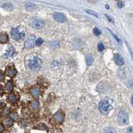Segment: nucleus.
<instances>
[{
    "label": "nucleus",
    "mask_w": 133,
    "mask_h": 133,
    "mask_svg": "<svg viewBox=\"0 0 133 133\" xmlns=\"http://www.w3.org/2000/svg\"><path fill=\"white\" fill-rule=\"evenodd\" d=\"M26 64L28 68L33 71L39 70L42 66V60L38 56H32L28 58Z\"/></svg>",
    "instance_id": "obj_1"
},
{
    "label": "nucleus",
    "mask_w": 133,
    "mask_h": 133,
    "mask_svg": "<svg viewBox=\"0 0 133 133\" xmlns=\"http://www.w3.org/2000/svg\"><path fill=\"white\" fill-rule=\"evenodd\" d=\"M11 36L14 40H20L25 36V30L23 27H16L11 29Z\"/></svg>",
    "instance_id": "obj_2"
},
{
    "label": "nucleus",
    "mask_w": 133,
    "mask_h": 133,
    "mask_svg": "<svg viewBox=\"0 0 133 133\" xmlns=\"http://www.w3.org/2000/svg\"><path fill=\"white\" fill-rule=\"evenodd\" d=\"M98 109L101 113L104 114H108L112 109V106L109 101L106 99H104L100 101L98 105Z\"/></svg>",
    "instance_id": "obj_3"
},
{
    "label": "nucleus",
    "mask_w": 133,
    "mask_h": 133,
    "mask_svg": "<svg viewBox=\"0 0 133 133\" xmlns=\"http://www.w3.org/2000/svg\"><path fill=\"white\" fill-rule=\"evenodd\" d=\"M29 24L32 27L35 29H41L44 26V21L43 19L38 18H32L29 21Z\"/></svg>",
    "instance_id": "obj_4"
},
{
    "label": "nucleus",
    "mask_w": 133,
    "mask_h": 133,
    "mask_svg": "<svg viewBox=\"0 0 133 133\" xmlns=\"http://www.w3.org/2000/svg\"><path fill=\"white\" fill-rule=\"evenodd\" d=\"M118 121L120 124H127L129 122L128 113L125 110H121L118 116Z\"/></svg>",
    "instance_id": "obj_5"
},
{
    "label": "nucleus",
    "mask_w": 133,
    "mask_h": 133,
    "mask_svg": "<svg viewBox=\"0 0 133 133\" xmlns=\"http://www.w3.org/2000/svg\"><path fill=\"white\" fill-rule=\"evenodd\" d=\"M35 42V36L34 35H29L28 38L25 42V48H32L34 46Z\"/></svg>",
    "instance_id": "obj_6"
},
{
    "label": "nucleus",
    "mask_w": 133,
    "mask_h": 133,
    "mask_svg": "<svg viewBox=\"0 0 133 133\" xmlns=\"http://www.w3.org/2000/svg\"><path fill=\"white\" fill-rule=\"evenodd\" d=\"M54 18L56 21L60 23H64L66 20V16L63 13H58V12H56L54 13Z\"/></svg>",
    "instance_id": "obj_7"
},
{
    "label": "nucleus",
    "mask_w": 133,
    "mask_h": 133,
    "mask_svg": "<svg viewBox=\"0 0 133 133\" xmlns=\"http://www.w3.org/2000/svg\"><path fill=\"white\" fill-rule=\"evenodd\" d=\"M54 118L58 123H62L64 120V114L62 111L60 110L54 114Z\"/></svg>",
    "instance_id": "obj_8"
},
{
    "label": "nucleus",
    "mask_w": 133,
    "mask_h": 133,
    "mask_svg": "<svg viewBox=\"0 0 133 133\" xmlns=\"http://www.w3.org/2000/svg\"><path fill=\"white\" fill-rule=\"evenodd\" d=\"M5 74H6L7 76H10V77H14L16 75V74H17V72H16V70L14 68V66H11L7 68Z\"/></svg>",
    "instance_id": "obj_9"
},
{
    "label": "nucleus",
    "mask_w": 133,
    "mask_h": 133,
    "mask_svg": "<svg viewBox=\"0 0 133 133\" xmlns=\"http://www.w3.org/2000/svg\"><path fill=\"white\" fill-rule=\"evenodd\" d=\"M15 53H16V51H15L14 48L12 46H10V48H9V49L8 50V51H6V53L4 55V58H11V57H13V56H14Z\"/></svg>",
    "instance_id": "obj_10"
},
{
    "label": "nucleus",
    "mask_w": 133,
    "mask_h": 133,
    "mask_svg": "<svg viewBox=\"0 0 133 133\" xmlns=\"http://www.w3.org/2000/svg\"><path fill=\"white\" fill-rule=\"evenodd\" d=\"M114 61L116 64L119 66H122L124 64V60L122 59V56H120L119 54H116L114 55Z\"/></svg>",
    "instance_id": "obj_11"
},
{
    "label": "nucleus",
    "mask_w": 133,
    "mask_h": 133,
    "mask_svg": "<svg viewBox=\"0 0 133 133\" xmlns=\"http://www.w3.org/2000/svg\"><path fill=\"white\" fill-rule=\"evenodd\" d=\"M8 41V35L6 33L2 32L0 34V43H5Z\"/></svg>",
    "instance_id": "obj_12"
},
{
    "label": "nucleus",
    "mask_w": 133,
    "mask_h": 133,
    "mask_svg": "<svg viewBox=\"0 0 133 133\" xmlns=\"http://www.w3.org/2000/svg\"><path fill=\"white\" fill-rule=\"evenodd\" d=\"M40 90L38 88H34L32 90V94L34 98H38L39 96H40Z\"/></svg>",
    "instance_id": "obj_13"
},
{
    "label": "nucleus",
    "mask_w": 133,
    "mask_h": 133,
    "mask_svg": "<svg viewBox=\"0 0 133 133\" xmlns=\"http://www.w3.org/2000/svg\"><path fill=\"white\" fill-rule=\"evenodd\" d=\"M86 60L87 65H88V66H91L94 61L93 56H92V54H88L86 56Z\"/></svg>",
    "instance_id": "obj_14"
},
{
    "label": "nucleus",
    "mask_w": 133,
    "mask_h": 133,
    "mask_svg": "<svg viewBox=\"0 0 133 133\" xmlns=\"http://www.w3.org/2000/svg\"><path fill=\"white\" fill-rule=\"evenodd\" d=\"M13 82H11V81H9V82L6 84V85H5V89H6L8 91L11 92V90H13Z\"/></svg>",
    "instance_id": "obj_15"
},
{
    "label": "nucleus",
    "mask_w": 133,
    "mask_h": 133,
    "mask_svg": "<svg viewBox=\"0 0 133 133\" xmlns=\"http://www.w3.org/2000/svg\"><path fill=\"white\" fill-rule=\"evenodd\" d=\"M8 100H9V101L10 102L15 103L17 101V97H16V96L14 94H10L9 96H8Z\"/></svg>",
    "instance_id": "obj_16"
},
{
    "label": "nucleus",
    "mask_w": 133,
    "mask_h": 133,
    "mask_svg": "<svg viewBox=\"0 0 133 133\" xmlns=\"http://www.w3.org/2000/svg\"><path fill=\"white\" fill-rule=\"evenodd\" d=\"M2 7H3L5 10H8V11H10V10H11L13 9V5H12V4L10 3H4Z\"/></svg>",
    "instance_id": "obj_17"
},
{
    "label": "nucleus",
    "mask_w": 133,
    "mask_h": 133,
    "mask_svg": "<svg viewBox=\"0 0 133 133\" xmlns=\"http://www.w3.org/2000/svg\"><path fill=\"white\" fill-rule=\"evenodd\" d=\"M35 8H36V7H35V5L34 4V3H27L26 4V8L28 10H34Z\"/></svg>",
    "instance_id": "obj_18"
},
{
    "label": "nucleus",
    "mask_w": 133,
    "mask_h": 133,
    "mask_svg": "<svg viewBox=\"0 0 133 133\" xmlns=\"http://www.w3.org/2000/svg\"><path fill=\"white\" fill-rule=\"evenodd\" d=\"M104 133H116V132L114 128L111 127H107L104 129Z\"/></svg>",
    "instance_id": "obj_19"
},
{
    "label": "nucleus",
    "mask_w": 133,
    "mask_h": 133,
    "mask_svg": "<svg viewBox=\"0 0 133 133\" xmlns=\"http://www.w3.org/2000/svg\"><path fill=\"white\" fill-rule=\"evenodd\" d=\"M93 33L95 35H97V36H98V35H100V34H101L102 32L99 28H98V27H94L93 29Z\"/></svg>",
    "instance_id": "obj_20"
},
{
    "label": "nucleus",
    "mask_w": 133,
    "mask_h": 133,
    "mask_svg": "<svg viewBox=\"0 0 133 133\" xmlns=\"http://www.w3.org/2000/svg\"><path fill=\"white\" fill-rule=\"evenodd\" d=\"M3 124L8 127H10L12 125V120L11 119H6V120H3Z\"/></svg>",
    "instance_id": "obj_21"
},
{
    "label": "nucleus",
    "mask_w": 133,
    "mask_h": 133,
    "mask_svg": "<svg viewBox=\"0 0 133 133\" xmlns=\"http://www.w3.org/2000/svg\"><path fill=\"white\" fill-rule=\"evenodd\" d=\"M18 119V114H17V113L13 112V113H11V114H10V119H11V120H16Z\"/></svg>",
    "instance_id": "obj_22"
},
{
    "label": "nucleus",
    "mask_w": 133,
    "mask_h": 133,
    "mask_svg": "<svg viewBox=\"0 0 133 133\" xmlns=\"http://www.w3.org/2000/svg\"><path fill=\"white\" fill-rule=\"evenodd\" d=\"M32 106L34 109H38L39 107H40V104H39L38 102H33L32 104Z\"/></svg>",
    "instance_id": "obj_23"
},
{
    "label": "nucleus",
    "mask_w": 133,
    "mask_h": 133,
    "mask_svg": "<svg viewBox=\"0 0 133 133\" xmlns=\"http://www.w3.org/2000/svg\"><path fill=\"white\" fill-rule=\"evenodd\" d=\"M43 41L42 38H38L37 40H36V41H35V45L40 46H41L42 43H43Z\"/></svg>",
    "instance_id": "obj_24"
},
{
    "label": "nucleus",
    "mask_w": 133,
    "mask_h": 133,
    "mask_svg": "<svg viewBox=\"0 0 133 133\" xmlns=\"http://www.w3.org/2000/svg\"><path fill=\"white\" fill-rule=\"evenodd\" d=\"M98 49L99 51H103L104 50V46L102 43H99L98 44Z\"/></svg>",
    "instance_id": "obj_25"
},
{
    "label": "nucleus",
    "mask_w": 133,
    "mask_h": 133,
    "mask_svg": "<svg viewBox=\"0 0 133 133\" xmlns=\"http://www.w3.org/2000/svg\"><path fill=\"white\" fill-rule=\"evenodd\" d=\"M86 12H87V13H89V14H91V15H92V16H95L96 18H98V15L96 14V13H95V12H94L93 11H91V10H87Z\"/></svg>",
    "instance_id": "obj_26"
},
{
    "label": "nucleus",
    "mask_w": 133,
    "mask_h": 133,
    "mask_svg": "<svg viewBox=\"0 0 133 133\" xmlns=\"http://www.w3.org/2000/svg\"><path fill=\"white\" fill-rule=\"evenodd\" d=\"M124 5V3L122 2H119V3H117L118 8H123Z\"/></svg>",
    "instance_id": "obj_27"
},
{
    "label": "nucleus",
    "mask_w": 133,
    "mask_h": 133,
    "mask_svg": "<svg viewBox=\"0 0 133 133\" xmlns=\"http://www.w3.org/2000/svg\"><path fill=\"white\" fill-rule=\"evenodd\" d=\"M3 80H4V76L2 73L0 72V82H3Z\"/></svg>",
    "instance_id": "obj_28"
},
{
    "label": "nucleus",
    "mask_w": 133,
    "mask_h": 133,
    "mask_svg": "<svg viewBox=\"0 0 133 133\" xmlns=\"http://www.w3.org/2000/svg\"><path fill=\"white\" fill-rule=\"evenodd\" d=\"M106 18H107V19H108V20H109L110 21H111V22H112V23L114 22V19H112V18H111L109 16H108V15H106Z\"/></svg>",
    "instance_id": "obj_29"
},
{
    "label": "nucleus",
    "mask_w": 133,
    "mask_h": 133,
    "mask_svg": "<svg viewBox=\"0 0 133 133\" xmlns=\"http://www.w3.org/2000/svg\"><path fill=\"white\" fill-rule=\"evenodd\" d=\"M3 130H4V127L3 126V124H0V132H2Z\"/></svg>",
    "instance_id": "obj_30"
},
{
    "label": "nucleus",
    "mask_w": 133,
    "mask_h": 133,
    "mask_svg": "<svg viewBox=\"0 0 133 133\" xmlns=\"http://www.w3.org/2000/svg\"><path fill=\"white\" fill-rule=\"evenodd\" d=\"M126 133H132V127H130V128H128V130H127V132Z\"/></svg>",
    "instance_id": "obj_31"
},
{
    "label": "nucleus",
    "mask_w": 133,
    "mask_h": 133,
    "mask_svg": "<svg viewBox=\"0 0 133 133\" xmlns=\"http://www.w3.org/2000/svg\"><path fill=\"white\" fill-rule=\"evenodd\" d=\"M106 8L108 9V8H109V6H108V5H106Z\"/></svg>",
    "instance_id": "obj_32"
}]
</instances>
